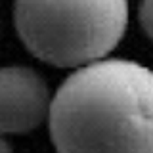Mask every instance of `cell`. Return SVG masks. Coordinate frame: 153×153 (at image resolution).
<instances>
[{"label":"cell","mask_w":153,"mask_h":153,"mask_svg":"<svg viewBox=\"0 0 153 153\" xmlns=\"http://www.w3.org/2000/svg\"><path fill=\"white\" fill-rule=\"evenodd\" d=\"M13 19L33 56L56 67H82L121 42L128 0H16Z\"/></svg>","instance_id":"2"},{"label":"cell","mask_w":153,"mask_h":153,"mask_svg":"<svg viewBox=\"0 0 153 153\" xmlns=\"http://www.w3.org/2000/svg\"><path fill=\"white\" fill-rule=\"evenodd\" d=\"M0 153H12V147H10V143L4 140L2 134H0Z\"/></svg>","instance_id":"5"},{"label":"cell","mask_w":153,"mask_h":153,"mask_svg":"<svg viewBox=\"0 0 153 153\" xmlns=\"http://www.w3.org/2000/svg\"><path fill=\"white\" fill-rule=\"evenodd\" d=\"M140 23L147 36L153 40V0H142L140 6Z\"/></svg>","instance_id":"4"},{"label":"cell","mask_w":153,"mask_h":153,"mask_svg":"<svg viewBox=\"0 0 153 153\" xmlns=\"http://www.w3.org/2000/svg\"><path fill=\"white\" fill-rule=\"evenodd\" d=\"M48 117L57 153H153V71L128 59L82 65Z\"/></svg>","instance_id":"1"},{"label":"cell","mask_w":153,"mask_h":153,"mask_svg":"<svg viewBox=\"0 0 153 153\" xmlns=\"http://www.w3.org/2000/svg\"><path fill=\"white\" fill-rule=\"evenodd\" d=\"M50 90L29 67L0 69V134L31 132L48 117Z\"/></svg>","instance_id":"3"}]
</instances>
